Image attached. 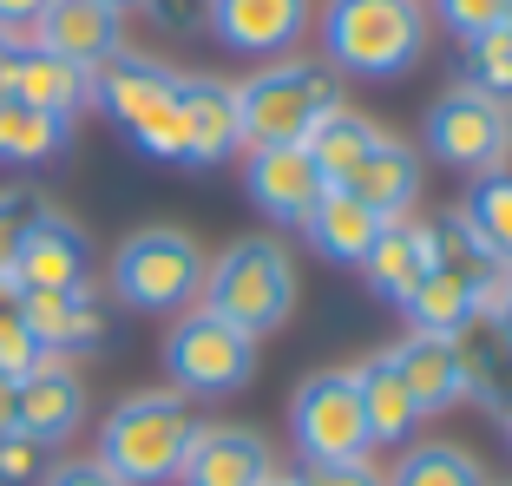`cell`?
Listing matches in <instances>:
<instances>
[{
	"mask_svg": "<svg viewBox=\"0 0 512 486\" xmlns=\"http://www.w3.org/2000/svg\"><path fill=\"white\" fill-rule=\"evenodd\" d=\"M467 86L499 99V106H512V33L506 27L467 40Z\"/></svg>",
	"mask_w": 512,
	"mask_h": 486,
	"instance_id": "obj_29",
	"label": "cell"
},
{
	"mask_svg": "<svg viewBox=\"0 0 512 486\" xmlns=\"http://www.w3.org/2000/svg\"><path fill=\"white\" fill-rule=\"evenodd\" d=\"M211 33L230 53L276 60L309 33V0H211Z\"/></svg>",
	"mask_w": 512,
	"mask_h": 486,
	"instance_id": "obj_16",
	"label": "cell"
},
{
	"mask_svg": "<svg viewBox=\"0 0 512 486\" xmlns=\"http://www.w3.org/2000/svg\"><path fill=\"white\" fill-rule=\"evenodd\" d=\"M14 60H20V46L7 40V33H0V86H7V79H14Z\"/></svg>",
	"mask_w": 512,
	"mask_h": 486,
	"instance_id": "obj_41",
	"label": "cell"
},
{
	"mask_svg": "<svg viewBox=\"0 0 512 486\" xmlns=\"http://www.w3.org/2000/svg\"><path fill=\"white\" fill-rule=\"evenodd\" d=\"M460 230H467L480 263H512V171H480L460 204Z\"/></svg>",
	"mask_w": 512,
	"mask_h": 486,
	"instance_id": "obj_27",
	"label": "cell"
},
{
	"mask_svg": "<svg viewBox=\"0 0 512 486\" xmlns=\"http://www.w3.org/2000/svg\"><path fill=\"white\" fill-rule=\"evenodd\" d=\"M46 204L33 198L27 184H7L0 191V276L14 270V257H20V243H27V230H33V217H40Z\"/></svg>",
	"mask_w": 512,
	"mask_h": 486,
	"instance_id": "obj_30",
	"label": "cell"
},
{
	"mask_svg": "<svg viewBox=\"0 0 512 486\" xmlns=\"http://www.w3.org/2000/svg\"><path fill=\"white\" fill-rule=\"evenodd\" d=\"M204 270H211V257L197 250L191 230L145 224L112 250V296L138 316H171L204 296Z\"/></svg>",
	"mask_w": 512,
	"mask_h": 486,
	"instance_id": "obj_6",
	"label": "cell"
},
{
	"mask_svg": "<svg viewBox=\"0 0 512 486\" xmlns=\"http://www.w3.org/2000/svg\"><path fill=\"white\" fill-rule=\"evenodd\" d=\"M7 276H14L20 289H92V237L73 217L40 211Z\"/></svg>",
	"mask_w": 512,
	"mask_h": 486,
	"instance_id": "obj_12",
	"label": "cell"
},
{
	"mask_svg": "<svg viewBox=\"0 0 512 486\" xmlns=\"http://www.w3.org/2000/svg\"><path fill=\"white\" fill-rule=\"evenodd\" d=\"M92 106H106L112 125L158 165H184V112H178V73L151 53H112L92 73Z\"/></svg>",
	"mask_w": 512,
	"mask_h": 486,
	"instance_id": "obj_5",
	"label": "cell"
},
{
	"mask_svg": "<svg viewBox=\"0 0 512 486\" xmlns=\"http://www.w3.org/2000/svg\"><path fill=\"white\" fill-rule=\"evenodd\" d=\"M302 230H309V243H316L329 263H348V270H362L368 243L381 237V217L368 211L355 191H322L316 211L302 217Z\"/></svg>",
	"mask_w": 512,
	"mask_h": 486,
	"instance_id": "obj_23",
	"label": "cell"
},
{
	"mask_svg": "<svg viewBox=\"0 0 512 486\" xmlns=\"http://www.w3.org/2000/svg\"><path fill=\"white\" fill-rule=\"evenodd\" d=\"M486 486H493V480H486ZM506 486H512V480H506Z\"/></svg>",
	"mask_w": 512,
	"mask_h": 486,
	"instance_id": "obj_46",
	"label": "cell"
},
{
	"mask_svg": "<svg viewBox=\"0 0 512 486\" xmlns=\"http://www.w3.org/2000/svg\"><path fill=\"white\" fill-rule=\"evenodd\" d=\"M20 329L46 355H86L106 342V309L92 289H20Z\"/></svg>",
	"mask_w": 512,
	"mask_h": 486,
	"instance_id": "obj_15",
	"label": "cell"
},
{
	"mask_svg": "<svg viewBox=\"0 0 512 486\" xmlns=\"http://www.w3.org/2000/svg\"><path fill=\"white\" fill-rule=\"evenodd\" d=\"M20 427V381L0 375V434H14Z\"/></svg>",
	"mask_w": 512,
	"mask_h": 486,
	"instance_id": "obj_39",
	"label": "cell"
},
{
	"mask_svg": "<svg viewBox=\"0 0 512 486\" xmlns=\"http://www.w3.org/2000/svg\"><path fill=\"white\" fill-rule=\"evenodd\" d=\"M40 486H125L119 473H106L99 460H60V467H46Z\"/></svg>",
	"mask_w": 512,
	"mask_h": 486,
	"instance_id": "obj_38",
	"label": "cell"
},
{
	"mask_svg": "<svg viewBox=\"0 0 512 486\" xmlns=\"http://www.w3.org/2000/svg\"><path fill=\"white\" fill-rule=\"evenodd\" d=\"M394 368H401L407 395L421 414H447L473 395V355L460 335H427L407 329V342H394Z\"/></svg>",
	"mask_w": 512,
	"mask_h": 486,
	"instance_id": "obj_10",
	"label": "cell"
},
{
	"mask_svg": "<svg viewBox=\"0 0 512 486\" xmlns=\"http://www.w3.org/2000/svg\"><path fill=\"white\" fill-rule=\"evenodd\" d=\"M106 7H112V14H125V7H138V0H106Z\"/></svg>",
	"mask_w": 512,
	"mask_h": 486,
	"instance_id": "obj_43",
	"label": "cell"
},
{
	"mask_svg": "<svg viewBox=\"0 0 512 486\" xmlns=\"http://www.w3.org/2000/svg\"><path fill=\"white\" fill-rule=\"evenodd\" d=\"M473 270L480 263H434L407 296V322L427 335H467L473 329Z\"/></svg>",
	"mask_w": 512,
	"mask_h": 486,
	"instance_id": "obj_25",
	"label": "cell"
},
{
	"mask_svg": "<svg viewBox=\"0 0 512 486\" xmlns=\"http://www.w3.org/2000/svg\"><path fill=\"white\" fill-rule=\"evenodd\" d=\"M348 191H355V198H362L381 224H394V217H407V211H414V198H421V158L407 152L401 138L381 132V145L368 152V165L355 171V184H348Z\"/></svg>",
	"mask_w": 512,
	"mask_h": 486,
	"instance_id": "obj_24",
	"label": "cell"
},
{
	"mask_svg": "<svg viewBox=\"0 0 512 486\" xmlns=\"http://www.w3.org/2000/svg\"><path fill=\"white\" fill-rule=\"evenodd\" d=\"M263 486H296V473H270V480H263Z\"/></svg>",
	"mask_w": 512,
	"mask_h": 486,
	"instance_id": "obj_42",
	"label": "cell"
},
{
	"mask_svg": "<svg viewBox=\"0 0 512 486\" xmlns=\"http://www.w3.org/2000/svg\"><path fill=\"white\" fill-rule=\"evenodd\" d=\"M145 7V20L158 33H171V40H191V33L211 27V0H138Z\"/></svg>",
	"mask_w": 512,
	"mask_h": 486,
	"instance_id": "obj_33",
	"label": "cell"
},
{
	"mask_svg": "<svg viewBox=\"0 0 512 486\" xmlns=\"http://www.w3.org/2000/svg\"><path fill=\"white\" fill-rule=\"evenodd\" d=\"M473 322H512V263H480L473 270Z\"/></svg>",
	"mask_w": 512,
	"mask_h": 486,
	"instance_id": "obj_32",
	"label": "cell"
},
{
	"mask_svg": "<svg viewBox=\"0 0 512 486\" xmlns=\"http://www.w3.org/2000/svg\"><path fill=\"white\" fill-rule=\"evenodd\" d=\"M388 486H486L480 460L453 441H414L401 460H394Z\"/></svg>",
	"mask_w": 512,
	"mask_h": 486,
	"instance_id": "obj_28",
	"label": "cell"
},
{
	"mask_svg": "<svg viewBox=\"0 0 512 486\" xmlns=\"http://www.w3.org/2000/svg\"><path fill=\"white\" fill-rule=\"evenodd\" d=\"M79 421H86V381L73 375V355H46V362L20 381V434L60 447Z\"/></svg>",
	"mask_w": 512,
	"mask_h": 486,
	"instance_id": "obj_19",
	"label": "cell"
},
{
	"mask_svg": "<svg viewBox=\"0 0 512 486\" xmlns=\"http://www.w3.org/2000/svg\"><path fill=\"white\" fill-rule=\"evenodd\" d=\"M7 322H20V283L14 276H0V329H7Z\"/></svg>",
	"mask_w": 512,
	"mask_h": 486,
	"instance_id": "obj_40",
	"label": "cell"
},
{
	"mask_svg": "<svg viewBox=\"0 0 512 486\" xmlns=\"http://www.w3.org/2000/svg\"><path fill=\"white\" fill-rule=\"evenodd\" d=\"M276 473V454L256 427H197L191 454L178 467V486H263Z\"/></svg>",
	"mask_w": 512,
	"mask_h": 486,
	"instance_id": "obj_17",
	"label": "cell"
},
{
	"mask_svg": "<svg viewBox=\"0 0 512 486\" xmlns=\"http://www.w3.org/2000/svg\"><path fill=\"white\" fill-rule=\"evenodd\" d=\"M296 486H388L375 460H302Z\"/></svg>",
	"mask_w": 512,
	"mask_h": 486,
	"instance_id": "obj_34",
	"label": "cell"
},
{
	"mask_svg": "<svg viewBox=\"0 0 512 486\" xmlns=\"http://www.w3.org/2000/svg\"><path fill=\"white\" fill-rule=\"evenodd\" d=\"M178 112H184V165H224L230 152H243L237 125V86L211 73H178Z\"/></svg>",
	"mask_w": 512,
	"mask_h": 486,
	"instance_id": "obj_14",
	"label": "cell"
},
{
	"mask_svg": "<svg viewBox=\"0 0 512 486\" xmlns=\"http://www.w3.org/2000/svg\"><path fill=\"white\" fill-rule=\"evenodd\" d=\"M33 46L86 66V73H99L112 53H125V14H112L106 0H53V7L33 20Z\"/></svg>",
	"mask_w": 512,
	"mask_h": 486,
	"instance_id": "obj_13",
	"label": "cell"
},
{
	"mask_svg": "<svg viewBox=\"0 0 512 486\" xmlns=\"http://www.w3.org/2000/svg\"><path fill=\"white\" fill-rule=\"evenodd\" d=\"M7 86H14L27 106L53 112V119H66V125L92 106V73L86 66L60 60V53H40V46H27V53L14 60V79H7Z\"/></svg>",
	"mask_w": 512,
	"mask_h": 486,
	"instance_id": "obj_21",
	"label": "cell"
},
{
	"mask_svg": "<svg viewBox=\"0 0 512 486\" xmlns=\"http://www.w3.org/2000/svg\"><path fill=\"white\" fill-rule=\"evenodd\" d=\"M427 0H329L322 7V60L348 79H401L427 53Z\"/></svg>",
	"mask_w": 512,
	"mask_h": 486,
	"instance_id": "obj_1",
	"label": "cell"
},
{
	"mask_svg": "<svg viewBox=\"0 0 512 486\" xmlns=\"http://www.w3.org/2000/svg\"><path fill=\"white\" fill-rule=\"evenodd\" d=\"M243 191H250V204L263 217H276V224H302L329 184H322L316 158L302 152V145H256V152L243 158Z\"/></svg>",
	"mask_w": 512,
	"mask_h": 486,
	"instance_id": "obj_11",
	"label": "cell"
},
{
	"mask_svg": "<svg viewBox=\"0 0 512 486\" xmlns=\"http://www.w3.org/2000/svg\"><path fill=\"white\" fill-rule=\"evenodd\" d=\"M355 388H362V414H368V434H375V447L414 441V427H421L427 414L414 408V395H407L401 368H394V349L368 355V362L355 368Z\"/></svg>",
	"mask_w": 512,
	"mask_h": 486,
	"instance_id": "obj_20",
	"label": "cell"
},
{
	"mask_svg": "<svg viewBox=\"0 0 512 486\" xmlns=\"http://www.w3.org/2000/svg\"><path fill=\"white\" fill-rule=\"evenodd\" d=\"M427 158L453 171H506L512 158V106L486 99L473 86H453L427 106Z\"/></svg>",
	"mask_w": 512,
	"mask_h": 486,
	"instance_id": "obj_9",
	"label": "cell"
},
{
	"mask_svg": "<svg viewBox=\"0 0 512 486\" xmlns=\"http://www.w3.org/2000/svg\"><path fill=\"white\" fill-rule=\"evenodd\" d=\"M289 434H296L302 460H368L375 454L355 368H322V375L302 381L289 395Z\"/></svg>",
	"mask_w": 512,
	"mask_h": 486,
	"instance_id": "obj_8",
	"label": "cell"
},
{
	"mask_svg": "<svg viewBox=\"0 0 512 486\" xmlns=\"http://www.w3.org/2000/svg\"><path fill=\"white\" fill-rule=\"evenodd\" d=\"M506 329H512V322H506Z\"/></svg>",
	"mask_w": 512,
	"mask_h": 486,
	"instance_id": "obj_47",
	"label": "cell"
},
{
	"mask_svg": "<svg viewBox=\"0 0 512 486\" xmlns=\"http://www.w3.org/2000/svg\"><path fill=\"white\" fill-rule=\"evenodd\" d=\"M165 368H171V388L184 401H224L237 388H250L256 375V342L243 329H230L224 316L211 309H191V316L171 322L165 335Z\"/></svg>",
	"mask_w": 512,
	"mask_h": 486,
	"instance_id": "obj_7",
	"label": "cell"
},
{
	"mask_svg": "<svg viewBox=\"0 0 512 486\" xmlns=\"http://www.w3.org/2000/svg\"><path fill=\"white\" fill-rule=\"evenodd\" d=\"M46 7H53V0H0V33L27 53V46H33V20H40Z\"/></svg>",
	"mask_w": 512,
	"mask_h": 486,
	"instance_id": "obj_37",
	"label": "cell"
},
{
	"mask_svg": "<svg viewBox=\"0 0 512 486\" xmlns=\"http://www.w3.org/2000/svg\"><path fill=\"white\" fill-rule=\"evenodd\" d=\"M342 106V73L329 60H270L237 86L243 152L256 145H302L322 112Z\"/></svg>",
	"mask_w": 512,
	"mask_h": 486,
	"instance_id": "obj_3",
	"label": "cell"
},
{
	"mask_svg": "<svg viewBox=\"0 0 512 486\" xmlns=\"http://www.w3.org/2000/svg\"><path fill=\"white\" fill-rule=\"evenodd\" d=\"M499 27H506V33H512V0H506V20H499Z\"/></svg>",
	"mask_w": 512,
	"mask_h": 486,
	"instance_id": "obj_44",
	"label": "cell"
},
{
	"mask_svg": "<svg viewBox=\"0 0 512 486\" xmlns=\"http://www.w3.org/2000/svg\"><path fill=\"white\" fill-rule=\"evenodd\" d=\"M506 441H512V414H506Z\"/></svg>",
	"mask_w": 512,
	"mask_h": 486,
	"instance_id": "obj_45",
	"label": "cell"
},
{
	"mask_svg": "<svg viewBox=\"0 0 512 486\" xmlns=\"http://www.w3.org/2000/svg\"><path fill=\"white\" fill-rule=\"evenodd\" d=\"M40 362H46V349L33 342L27 329H20V322H7V329H0V375H7V381H27Z\"/></svg>",
	"mask_w": 512,
	"mask_h": 486,
	"instance_id": "obj_36",
	"label": "cell"
},
{
	"mask_svg": "<svg viewBox=\"0 0 512 486\" xmlns=\"http://www.w3.org/2000/svg\"><path fill=\"white\" fill-rule=\"evenodd\" d=\"M434 14L447 20L460 40H480V33H493L499 20H506V0H434Z\"/></svg>",
	"mask_w": 512,
	"mask_h": 486,
	"instance_id": "obj_35",
	"label": "cell"
},
{
	"mask_svg": "<svg viewBox=\"0 0 512 486\" xmlns=\"http://www.w3.org/2000/svg\"><path fill=\"white\" fill-rule=\"evenodd\" d=\"M204 309L243 329L250 342L276 335L296 309V263L276 237H237L224 257L204 270Z\"/></svg>",
	"mask_w": 512,
	"mask_h": 486,
	"instance_id": "obj_4",
	"label": "cell"
},
{
	"mask_svg": "<svg viewBox=\"0 0 512 486\" xmlns=\"http://www.w3.org/2000/svg\"><path fill=\"white\" fill-rule=\"evenodd\" d=\"M434 263H440V230L414 224V217H394V224H381V237L368 243L362 276H368V289H375L381 303H407L414 283H421Z\"/></svg>",
	"mask_w": 512,
	"mask_h": 486,
	"instance_id": "obj_18",
	"label": "cell"
},
{
	"mask_svg": "<svg viewBox=\"0 0 512 486\" xmlns=\"http://www.w3.org/2000/svg\"><path fill=\"white\" fill-rule=\"evenodd\" d=\"M375 145H381V125L362 119V112H348V106L322 112L316 132L302 138V152L316 158V171H322V184H329V191H348V184H355V171L368 165V152H375Z\"/></svg>",
	"mask_w": 512,
	"mask_h": 486,
	"instance_id": "obj_22",
	"label": "cell"
},
{
	"mask_svg": "<svg viewBox=\"0 0 512 486\" xmlns=\"http://www.w3.org/2000/svg\"><path fill=\"white\" fill-rule=\"evenodd\" d=\"M66 138H73L66 119L27 106L14 86H0V165H53L66 152Z\"/></svg>",
	"mask_w": 512,
	"mask_h": 486,
	"instance_id": "obj_26",
	"label": "cell"
},
{
	"mask_svg": "<svg viewBox=\"0 0 512 486\" xmlns=\"http://www.w3.org/2000/svg\"><path fill=\"white\" fill-rule=\"evenodd\" d=\"M197 414L178 388H145V395H125L119 408L99 427V467L119 473L125 486H171L197 441Z\"/></svg>",
	"mask_w": 512,
	"mask_h": 486,
	"instance_id": "obj_2",
	"label": "cell"
},
{
	"mask_svg": "<svg viewBox=\"0 0 512 486\" xmlns=\"http://www.w3.org/2000/svg\"><path fill=\"white\" fill-rule=\"evenodd\" d=\"M53 467V447L33 441V434H0V486H40Z\"/></svg>",
	"mask_w": 512,
	"mask_h": 486,
	"instance_id": "obj_31",
	"label": "cell"
}]
</instances>
